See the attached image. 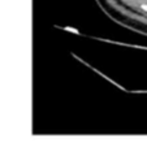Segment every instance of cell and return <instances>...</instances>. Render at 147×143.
Returning a JSON list of instances; mask_svg holds the SVG:
<instances>
[{"label": "cell", "instance_id": "1", "mask_svg": "<svg viewBox=\"0 0 147 143\" xmlns=\"http://www.w3.org/2000/svg\"><path fill=\"white\" fill-rule=\"evenodd\" d=\"M142 8H143L144 11H147V5H143V7H142Z\"/></svg>", "mask_w": 147, "mask_h": 143}]
</instances>
